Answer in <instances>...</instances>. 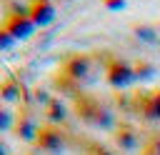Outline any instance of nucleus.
Wrapping results in <instances>:
<instances>
[{
  "mask_svg": "<svg viewBox=\"0 0 160 155\" xmlns=\"http://www.w3.org/2000/svg\"><path fill=\"white\" fill-rule=\"evenodd\" d=\"M15 132L22 138V140H32L35 142V138H38V130H40V125L30 118V115H20L18 120H15Z\"/></svg>",
  "mask_w": 160,
  "mask_h": 155,
  "instance_id": "1a4fd4ad",
  "label": "nucleus"
},
{
  "mask_svg": "<svg viewBox=\"0 0 160 155\" xmlns=\"http://www.w3.org/2000/svg\"><path fill=\"white\" fill-rule=\"evenodd\" d=\"M5 30L15 38V40H25V38H30L32 32H35V22L30 20V15L28 12H8V18H5Z\"/></svg>",
  "mask_w": 160,
  "mask_h": 155,
  "instance_id": "39448f33",
  "label": "nucleus"
},
{
  "mask_svg": "<svg viewBox=\"0 0 160 155\" xmlns=\"http://www.w3.org/2000/svg\"><path fill=\"white\" fill-rule=\"evenodd\" d=\"M22 98V85L18 78H5L0 82V102H15Z\"/></svg>",
  "mask_w": 160,
  "mask_h": 155,
  "instance_id": "6e6552de",
  "label": "nucleus"
},
{
  "mask_svg": "<svg viewBox=\"0 0 160 155\" xmlns=\"http://www.w3.org/2000/svg\"><path fill=\"white\" fill-rule=\"evenodd\" d=\"M0 155H8V145H5L2 140H0Z\"/></svg>",
  "mask_w": 160,
  "mask_h": 155,
  "instance_id": "f3484780",
  "label": "nucleus"
},
{
  "mask_svg": "<svg viewBox=\"0 0 160 155\" xmlns=\"http://www.w3.org/2000/svg\"><path fill=\"white\" fill-rule=\"evenodd\" d=\"M35 145H38V150L42 155H60L68 148V138H65V132L58 125H50L48 122V125H40L38 138H35Z\"/></svg>",
  "mask_w": 160,
  "mask_h": 155,
  "instance_id": "f257e3e1",
  "label": "nucleus"
},
{
  "mask_svg": "<svg viewBox=\"0 0 160 155\" xmlns=\"http://www.w3.org/2000/svg\"><path fill=\"white\" fill-rule=\"evenodd\" d=\"M15 125V120H12V115H10V110L8 108H2V102H0V132H5V130H10Z\"/></svg>",
  "mask_w": 160,
  "mask_h": 155,
  "instance_id": "ddd939ff",
  "label": "nucleus"
},
{
  "mask_svg": "<svg viewBox=\"0 0 160 155\" xmlns=\"http://www.w3.org/2000/svg\"><path fill=\"white\" fill-rule=\"evenodd\" d=\"M102 2H105L110 10H122V8H125V0H102Z\"/></svg>",
  "mask_w": 160,
  "mask_h": 155,
  "instance_id": "dca6fc26",
  "label": "nucleus"
},
{
  "mask_svg": "<svg viewBox=\"0 0 160 155\" xmlns=\"http://www.w3.org/2000/svg\"><path fill=\"white\" fill-rule=\"evenodd\" d=\"M45 115H48L50 125H58V122H62V120H65V108H62V102H60V100H50V102H48V110H45Z\"/></svg>",
  "mask_w": 160,
  "mask_h": 155,
  "instance_id": "9d476101",
  "label": "nucleus"
},
{
  "mask_svg": "<svg viewBox=\"0 0 160 155\" xmlns=\"http://www.w3.org/2000/svg\"><path fill=\"white\" fill-rule=\"evenodd\" d=\"M135 72H138V80H148V75H155V68L148 62H135Z\"/></svg>",
  "mask_w": 160,
  "mask_h": 155,
  "instance_id": "4468645a",
  "label": "nucleus"
},
{
  "mask_svg": "<svg viewBox=\"0 0 160 155\" xmlns=\"http://www.w3.org/2000/svg\"><path fill=\"white\" fill-rule=\"evenodd\" d=\"M135 32H138V35H140V40H145V42H158V40H160L150 25H138V28H135Z\"/></svg>",
  "mask_w": 160,
  "mask_h": 155,
  "instance_id": "f8f14e48",
  "label": "nucleus"
},
{
  "mask_svg": "<svg viewBox=\"0 0 160 155\" xmlns=\"http://www.w3.org/2000/svg\"><path fill=\"white\" fill-rule=\"evenodd\" d=\"M122 148H135L138 145V140H135V130H122V132H118V138H115Z\"/></svg>",
  "mask_w": 160,
  "mask_h": 155,
  "instance_id": "9b49d317",
  "label": "nucleus"
},
{
  "mask_svg": "<svg viewBox=\"0 0 160 155\" xmlns=\"http://www.w3.org/2000/svg\"><path fill=\"white\" fill-rule=\"evenodd\" d=\"M12 42H15V38H12V35H10L8 30H5V25H0V50L10 48Z\"/></svg>",
  "mask_w": 160,
  "mask_h": 155,
  "instance_id": "2eb2a0df",
  "label": "nucleus"
},
{
  "mask_svg": "<svg viewBox=\"0 0 160 155\" xmlns=\"http://www.w3.org/2000/svg\"><path fill=\"white\" fill-rule=\"evenodd\" d=\"M78 112H80V118L82 120H88V122H92V125H102V128H108L110 125V115H108V108L100 102V100H95V98H78Z\"/></svg>",
  "mask_w": 160,
  "mask_h": 155,
  "instance_id": "20e7f679",
  "label": "nucleus"
},
{
  "mask_svg": "<svg viewBox=\"0 0 160 155\" xmlns=\"http://www.w3.org/2000/svg\"><path fill=\"white\" fill-rule=\"evenodd\" d=\"M90 75H92V60H90V55H72L62 65V78L70 80L75 88L80 82H88Z\"/></svg>",
  "mask_w": 160,
  "mask_h": 155,
  "instance_id": "7ed1b4c3",
  "label": "nucleus"
},
{
  "mask_svg": "<svg viewBox=\"0 0 160 155\" xmlns=\"http://www.w3.org/2000/svg\"><path fill=\"white\" fill-rule=\"evenodd\" d=\"M105 80L112 88H128V85H132L138 80L135 62H128L122 58H110L108 65H105Z\"/></svg>",
  "mask_w": 160,
  "mask_h": 155,
  "instance_id": "f03ea898",
  "label": "nucleus"
},
{
  "mask_svg": "<svg viewBox=\"0 0 160 155\" xmlns=\"http://www.w3.org/2000/svg\"><path fill=\"white\" fill-rule=\"evenodd\" d=\"M140 112L145 118H152L160 122V90H152V92H145L140 98Z\"/></svg>",
  "mask_w": 160,
  "mask_h": 155,
  "instance_id": "0eeeda50",
  "label": "nucleus"
},
{
  "mask_svg": "<svg viewBox=\"0 0 160 155\" xmlns=\"http://www.w3.org/2000/svg\"><path fill=\"white\" fill-rule=\"evenodd\" d=\"M28 15L35 25H48L55 18V5H52V0H32L28 5Z\"/></svg>",
  "mask_w": 160,
  "mask_h": 155,
  "instance_id": "423d86ee",
  "label": "nucleus"
}]
</instances>
